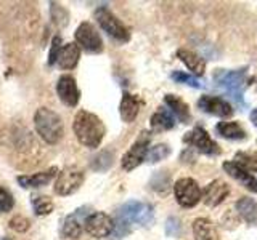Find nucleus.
I'll return each instance as SVG.
<instances>
[{
    "label": "nucleus",
    "mask_w": 257,
    "mask_h": 240,
    "mask_svg": "<svg viewBox=\"0 0 257 240\" xmlns=\"http://www.w3.org/2000/svg\"><path fill=\"white\" fill-rule=\"evenodd\" d=\"M223 170L227 172L233 180L238 181L241 186H244L247 190L257 192V180L247 170H244L243 166H239L236 162H223Z\"/></svg>",
    "instance_id": "obj_16"
},
{
    "label": "nucleus",
    "mask_w": 257,
    "mask_h": 240,
    "mask_svg": "<svg viewBox=\"0 0 257 240\" xmlns=\"http://www.w3.org/2000/svg\"><path fill=\"white\" fill-rule=\"evenodd\" d=\"M60 48H61V38L55 37L53 44H52V48H50V56H48V64H50V66H53V64L56 62V56H58Z\"/></svg>",
    "instance_id": "obj_35"
},
{
    "label": "nucleus",
    "mask_w": 257,
    "mask_h": 240,
    "mask_svg": "<svg viewBox=\"0 0 257 240\" xmlns=\"http://www.w3.org/2000/svg\"><path fill=\"white\" fill-rule=\"evenodd\" d=\"M56 174H58V168L52 166V168H48L47 172H39V173H34V174H21V176H18V184L24 189L44 188L55 178Z\"/></svg>",
    "instance_id": "obj_15"
},
{
    "label": "nucleus",
    "mask_w": 257,
    "mask_h": 240,
    "mask_svg": "<svg viewBox=\"0 0 257 240\" xmlns=\"http://www.w3.org/2000/svg\"><path fill=\"white\" fill-rule=\"evenodd\" d=\"M151 136L148 132H142L139 138L135 140V142L132 144V148L128 149L124 157H122V168L125 172H132L134 168L139 166L143 160H147V154H148V146H150Z\"/></svg>",
    "instance_id": "obj_9"
},
{
    "label": "nucleus",
    "mask_w": 257,
    "mask_h": 240,
    "mask_svg": "<svg viewBox=\"0 0 257 240\" xmlns=\"http://www.w3.org/2000/svg\"><path fill=\"white\" fill-rule=\"evenodd\" d=\"M50 10H52V18H53V22L58 24L60 28H64L69 21V14L68 12L64 10V8L60 5V4H50Z\"/></svg>",
    "instance_id": "obj_31"
},
{
    "label": "nucleus",
    "mask_w": 257,
    "mask_h": 240,
    "mask_svg": "<svg viewBox=\"0 0 257 240\" xmlns=\"http://www.w3.org/2000/svg\"><path fill=\"white\" fill-rule=\"evenodd\" d=\"M80 60V48L77 44H64L60 52H58V56H56V64H58V68L64 69V70H71L77 66V62Z\"/></svg>",
    "instance_id": "obj_17"
},
{
    "label": "nucleus",
    "mask_w": 257,
    "mask_h": 240,
    "mask_svg": "<svg viewBox=\"0 0 257 240\" xmlns=\"http://www.w3.org/2000/svg\"><path fill=\"white\" fill-rule=\"evenodd\" d=\"M177 56H179V60L193 72V74H196V76H203L204 74L206 61L201 58L199 54H196L195 52L187 50V48H180V50L177 52Z\"/></svg>",
    "instance_id": "obj_20"
},
{
    "label": "nucleus",
    "mask_w": 257,
    "mask_h": 240,
    "mask_svg": "<svg viewBox=\"0 0 257 240\" xmlns=\"http://www.w3.org/2000/svg\"><path fill=\"white\" fill-rule=\"evenodd\" d=\"M31 204H32V210H34V213L37 216L50 214L53 212V208H55L53 200L48 196H32Z\"/></svg>",
    "instance_id": "obj_26"
},
{
    "label": "nucleus",
    "mask_w": 257,
    "mask_h": 240,
    "mask_svg": "<svg viewBox=\"0 0 257 240\" xmlns=\"http://www.w3.org/2000/svg\"><path fill=\"white\" fill-rule=\"evenodd\" d=\"M183 141L188 144V146L195 148L198 152L204 156H209V157H215L220 154V148L219 144H217L212 138L211 134H209L203 126H195L191 132H188L185 134Z\"/></svg>",
    "instance_id": "obj_6"
},
{
    "label": "nucleus",
    "mask_w": 257,
    "mask_h": 240,
    "mask_svg": "<svg viewBox=\"0 0 257 240\" xmlns=\"http://www.w3.org/2000/svg\"><path fill=\"white\" fill-rule=\"evenodd\" d=\"M13 206H15V198L12 196V192L7 188L0 186V213L12 212Z\"/></svg>",
    "instance_id": "obj_32"
},
{
    "label": "nucleus",
    "mask_w": 257,
    "mask_h": 240,
    "mask_svg": "<svg viewBox=\"0 0 257 240\" xmlns=\"http://www.w3.org/2000/svg\"><path fill=\"white\" fill-rule=\"evenodd\" d=\"M10 229L16 230V232H26L29 228H31V221L28 218H24V216H15V218L10 220Z\"/></svg>",
    "instance_id": "obj_33"
},
{
    "label": "nucleus",
    "mask_w": 257,
    "mask_h": 240,
    "mask_svg": "<svg viewBox=\"0 0 257 240\" xmlns=\"http://www.w3.org/2000/svg\"><path fill=\"white\" fill-rule=\"evenodd\" d=\"M0 240H13V238H10V237H0Z\"/></svg>",
    "instance_id": "obj_37"
},
{
    "label": "nucleus",
    "mask_w": 257,
    "mask_h": 240,
    "mask_svg": "<svg viewBox=\"0 0 257 240\" xmlns=\"http://www.w3.org/2000/svg\"><path fill=\"white\" fill-rule=\"evenodd\" d=\"M198 108L201 110H204L206 114L215 116V117H230L233 114V109L227 100L219 98V96H211V94L201 96L198 101Z\"/></svg>",
    "instance_id": "obj_13"
},
{
    "label": "nucleus",
    "mask_w": 257,
    "mask_h": 240,
    "mask_svg": "<svg viewBox=\"0 0 257 240\" xmlns=\"http://www.w3.org/2000/svg\"><path fill=\"white\" fill-rule=\"evenodd\" d=\"M56 93H58V98L61 100L64 106H69V108L77 106L80 92L77 88L76 78L72 76L64 74L58 78V82H56Z\"/></svg>",
    "instance_id": "obj_12"
},
{
    "label": "nucleus",
    "mask_w": 257,
    "mask_h": 240,
    "mask_svg": "<svg viewBox=\"0 0 257 240\" xmlns=\"http://www.w3.org/2000/svg\"><path fill=\"white\" fill-rule=\"evenodd\" d=\"M153 220V206L150 204L139 202V200H131V202L124 204L117 212V229L120 228L119 237L125 236L128 232L131 224H140V226H147Z\"/></svg>",
    "instance_id": "obj_3"
},
{
    "label": "nucleus",
    "mask_w": 257,
    "mask_h": 240,
    "mask_svg": "<svg viewBox=\"0 0 257 240\" xmlns=\"http://www.w3.org/2000/svg\"><path fill=\"white\" fill-rule=\"evenodd\" d=\"M235 160L247 172H257V152H238Z\"/></svg>",
    "instance_id": "obj_27"
},
{
    "label": "nucleus",
    "mask_w": 257,
    "mask_h": 240,
    "mask_svg": "<svg viewBox=\"0 0 257 240\" xmlns=\"http://www.w3.org/2000/svg\"><path fill=\"white\" fill-rule=\"evenodd\" d=\"M175 126V118L172 117V114L164 108H159L155 114L151 117V128L153 132H167L172 130Z\"/></svg>",
    "instance_id": "obj_22"
},
{
    "label": "nucleus",
    "mask_w": 257,
    "mask_h": 240,
    "mask_svg": "<svg viewBox=\"0 0 257 240\" xmlns=\"http://www.w3.org/2000/svg\"><path fill=\"white\" fill-rule=\"evenodd\" d=\"M84 182V172L76 166H66L58 173L55 181V194L58 196H71L74 194Z\"/></svg>",
    "instance_id": "obj_7"
},
{
    "label": "nucleus",
    "mask_w": 257,
    "mask_h": 240,
    "mask_svg": "<svg viewBox=\"0 0 257 240\" xmlns=\"http://www.w3.org/2000/svg\"><path fill=\"white\" fill-rule=\"evenodd\" d=\"M85 230L95 238H104L114 230V221L109 214L103 212H95L88 214L84 221Z\"/></svg>",
    "instance_id": "obj_11"
},
{
    "label": "nucleus",
    "mask_w": 257,
    "mask_h": 240,
    "mask_svg": "<svg viewBox=\"0 0 257 240\" xmlns=\"http://www.w3.org/2000/svg\"><path fill=\"white\" fill-rule=\"evenodd\" d=\"M76 42L79 48H82L87 53H101L103 52V38L96 28L90 22H80L76 29Z\"/></svg>",
    "instance_id": "obj_8"
},
{
    "label": "nucleus",
    "mask_w": 257,
    "mask_h": 240,
    "mask_svg": "<svg viewBox=\"0 0 257 240\" xmlns=\"http://www.w3.org/2000/svg\"><path fill=\"white\" fill-rule=\"evenodd\" d=\"M214 80L225 92L233 94V98L238 102L243 101V96L241 94H243V88L246 85V69H239V70L219 69L214 74Z\"/></svg>",
    "instance_id": "obj_5"
},
{
    "label": "nucleus",
    "mask_w": 257,
    "mask_h": 240,
    "mask_svg": "<svg viewBox=\"0 0 257 240\" xmlns=\"http://www.w3.org/2000/svg\"><path fill=\"white\" fill-rule=\"evenodd\" d=\"M87 208H79L76 213L66 216L61 226V236L63 237H71V238H79L82 234V216Z\"/></svg>",
    "instance_id": "obj_19"
},
{
    "label": "nucleus",
    "mask_w": 257,
    "mask_h": 240,
    "mask_svg": "<svg viewBox=\"0 0 257 240\" xmlns=\"http://www.w3.org/2000/svg\"><path fill=\"white\" fill-rule=\"evenodd\" d=\"M140 106H142V101L137 98L135 94L124 92L122 100H120V106H119L120 118H122L125 124H132L137 118V116H139Z\"/></svg>",
    "instance_id": "obj_18"
},
{
    "label": "nucleus",
    "mask_w": 257,
    "mask_h": 240,
    "mask_svg": "<svg viewBox=\"0 0 257 240\" xmlns=\"http://www.w3.org/2000/svg\"><path fill=\"white\" fill-rule=\"evenodd\" d=\"M169 154H171V149H169L167 144H158V146H153L151 149H148L147 160L151 164H155V162H159V160L166 158Z\"/></svg>",
    "instance_id": "obj_30"
},
{
    "label": "nucleus",
    "mask_w": 257,
    "mask_h": 240,
    "mask_svg": "<svg viewBox=\"0 0 257 240\" xmlns=\"http://www.w3.org/2000/svg\"><path fill=\"white\" fill-rule=\"evenodd\" d=\"M172 80H175L177 84H183V85H188V86H193V88H203L204 84L199 82L196 77H193L187 72H182V70H175L172 72Z\"/></svg>",
    "instance_id": "obj_29"
},
{
    "label": "nucleus",
    "mask_w": 257,
    "mask_h": 240,
    "mask_svg": "<svg viewBox=\"0 0 257 240\" xmlns=\"http://www.w3.org/2000/svg\"><path fill=\"white\" fill-rule=\"evenodd\" d=\"M236 210L246 222L252 224L257 221V202L254 198H249V197L239 198L236 202Z\"/></svg>",
    "instance_id": "obj_25"
},
{
    "label": "nucleus",
    "mask_w": 257,
    "mask_h": 240,
    "mask_svg": "<svg viewBox=\"0 0 257 240\" xmlns=\"http://www.w3.org/2000/svg\"><path fill=\"white\" fill-rule=\"evenodd\" d=\"M167 236H179L180 234V221L177 218H169L166 222Z\"/></svg>",
    "instance_id": "obj_34"
},
{
    "label": "nucleus",
    "mask_w": 257,
    "mask_h": 240,
    "mask_svg": "<svg viewBox=\"0 0 257 240\" xmlns=\"http://www.w3.org/2000/svg\"><path fill=\"white\" fill-rule=\"evenodd\" d=\"M111 165H112V154H111V152H106V150L100 152V154L96 156L95 158H92V164H90V166L96 172L108 170Z\"/></svg>",
    "instance_id": "obj_28"
},
{
    "label": "nucleus",
    "mask_w": 257,
    "mask_h": 240,
    "mask_svg": "<svg viewBox=\"0 0 257 240\" xmlns=\"http://www.w3.org/2000/svg\"><path fill=\"white\" fill-rule=\"evenodd\" d=\"M193 236H195V240H219L217 229L207 218L195 220V222H193Z\"/></svg>",
    "instance_id": "obj_21"
},
{
    "label": "nucleus",
    "mask_w": 257,
    "mask_h": 240,
    "mask_svg": "<svg viewBox=\"0 0 257 240\" xmlns=\"http://www.w3.org/2000/svg\"><path fill=\"white\" fill-rule=\"evenodd\" d=\"M217 134H220L225 140H233V141H243L246 138L244 128L238 122H220L215 126Z\"/></svg>",
    "instance_id": "obj_23"
},
{
    "label": "nucleus",
    "mask_w": 257,
    "mask_h": 240,
    "mask_svg": "<svg viewBox=\"0 0 257 240\" xmlns=\"http://www.w3.org/2000/svg\"><path fill=\"white\" fill-rule=\"evenodd\" d=\"M72 130H74L77 141L90 149L98 148L104 138V133H106L101 118L95 116L93 112L84 109H80L76 114L74 122H72Z\"/></svg>",
    "instance_id": "obj_1"
},
{
    "label": "nucleus",
    "mask_w": 257,
    "mask_h": 240,
    "mask_svg": "<svg viewBox=\"0 0 257 240\" xmlns=\"http://www.w3.org/2000/svg\"><path fill=\"white\" fill-rule=\"evenodd\" d=\"M34 126L37 134L47 144H56L64 134V125L61 117L48 108H40L36 110Z\"/></svg>",
    "instance_id": "obj_2"
},
{
    "label": "nucleus",
    "mask_w": 257,
    "mask_h": 240,
    "mask_svg": "<svg viewBox=\"0 0 257 240\" xmlns=\"http://www.w3.org/2000/svg\"><path fill=\"white\" fill-rule=\"evenodd\" d=\"M251 122L257 126V109H254V110L251 112Z\"/></svg>",
    "instance_id": "obj_36"
},
{
    "label": "nucleus",
    "mask_w": 257,
    "mask_h": 240,
    "mask_svg": "<svg viewBox=\"0 0 257 240\" xmlns=\"http://www.w3.org/2000/svg\"><path fill=\"white\" fill-rule=\"evenodd\" d=\"M230 194V188L227 182H223L222 180H215L212 182H209L207 186L204 188L203 190V202L207 205V206H217L220 205L227 196Z\"/></svg>",
    "instance_id": "obj_14"
},
{
    "label": "nucleus",
    "mask_w": 257,
    "mask_h": 240,
    "mask_svg": "<svg viewBox=\"0 0 257 240\" xmlns=\"http://www.w3.org/2000/svg\"><path fill=\"white\" fill-rule=\"evenodd\" d=\"M174 194L177 202L183 208H191L201 200V189L198 182L191 178H180L174 184Z\"/></svg>",
    "instance_id": "obj_10"
},
{
    "label": "nucleus",
    "mask_w": 257,
    "mask_h": 240,
    "mask_svg": "<svg viewBox=\"0 0 257 240\" xmlns=\"http://www.w3.org/2000/svg\"><path fill=\"white\" fill-rule=\"evenodd\" d=\"M95 20L100 24V28L106 32V34L114 38L119 44H127L131 40V32L124 26L117 16L112 14V12L106 6H98L95 10Z\"/></svg>",
    "instance_id": "obj_4"
},
{
    "label": "nucleus",
    "mask_w": 257,
    "mask_h": 240,
    "mask_svg": "<svg viewBox=\"0 0 257 240\" xmlns=\"http://www.w3.org/2000/svg\"><path fill=\"white\" fill-rule=\"evenodd\" d=\"M164 102L169 106V109L174 112L175 117L179 118V122L187 124L188 120H190V108H188V104L185 102L183 100H180L179 96H175V94H166Z\"/></svg>",
    "instance_id": "obj_24"
}]
</instances>
